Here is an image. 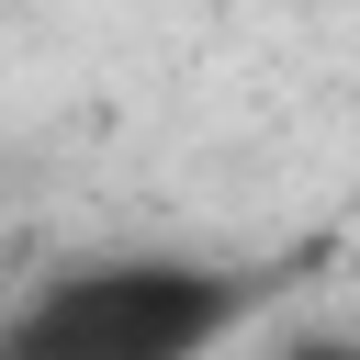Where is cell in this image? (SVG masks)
Returning <instances> with one entry per match:
<instances>
[{"instance_id": "obj_2", "label": "cell", "mask_w": 360, "mask_h": 360, "mask_svg": "<svg viewBox=\"0 0 360 360\" xmlns=\"http://www.w3.org/2000/svg\"><path fill=\"white\" fill-rule=\"evenodd\" d=\"M281 360H360V349H338V338H315V349H281Z\"/></svg>"}, {"instance_id": "obj_1", "label": "cell", "mask_w": 360, "mask_h": 360, "mask_svg": "<svg viewBox=\"0 0 360 360\" xmlns=\"http://www.w3.org/2000/svg\"><path fill=\"white\" fill-rule=\"evenodd\" d=\"M248 315V281L202 259H90L22 292L0 360H202Z\"/></svg>"}]
</instances>
